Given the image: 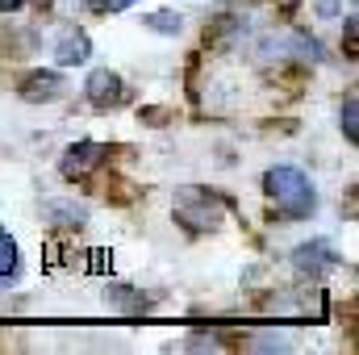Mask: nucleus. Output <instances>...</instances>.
<instances>
[{
	"instance_id": "nucleus-1",
	"label": "nucleus",
	"mask_w": 359,
	"mask_h": 355,
	"mask_svg": "<svg viewBox=\"0 0 359 355\" xmlns=\"http://www.w3.org/2000/svg\"><path fill=\"white\" fill-rule=\"evenodd\" d=\"M264 192H268V201L276 205V213L288 217V222H301V217H309L318 209L313 180L305 176L301 168H288V163L264 172Z\"/></svg>"
},
{
	"instance_id": "nucleus-2",
	"label": "nucleus",
	"mask_w": 359,
	"mask_h": 355,
	"mask_svg": "<svg viewBox=\"0 0 359 355\" xmlns=\"http://www.w3.org/2000/svg\"><path fill=\"white\" fill-rule=\"evenodd\" d=\"M222 213H226V201L217 192H205V188H180L176 196V217L188 230H217L222 226Z\"/></svg>"
},
{
	"instance_id": "nucleus-3",
	"label": "nucleus",
	"mask_w": 359,
	"mask_h": 355,
	"mask_svg": "<svg viewBox=\"0 0 359 355\" xmlns=\"http://www.w3.org/2000/svg\"><path fill=\"white\" fill-rule=\"evenodd\" d=\"M339 264H343V260H339V251H334L330 243H301V247L292 251V272H297V276H309V280L334 272Z\"/></svg>"
},
{
	"instance_id": "nucleus-4",
	"label": "nucleus",
	"mask_w": 359,
	"mask_h": 355,
	"mask_svg": "<svg viewBox=\"0 0 359 355\" xmlns=\"http://www.w3.org/2000/svg\"><path fill=\"white\" fill-rule=\"evenodd\" d=\"M104 155H109V147H100V142H76V147L63 151L59 172H63V180H84L88 172H96L104 163Z\"/></svg>"
},
{
	"instance_id": "nucleus-5",
	"label": "nucleus",
	"mask_w": 359,
	"mask_h": 355,
	"mask_svg": "<svg viewBox=\"0 0 359 355\" xmlns=\"http://www.w3.org/2000/svg\"><path fill=\"white\" fill-rule=\"evenodd\" d=\"M63 92H67V84H63L59 72H29V76L17 84V96H21L25 105H50V100H59Z\"/></svg>"
},
{
	"instance_id": "nucleus-6",
	"label": "nucleus",
	"mask_w": 359,
	"mask_h": 355,
	"mask_svg": "<svg viewBox=\"0 0 359 355\" xmlns=\"http://www.w3.org/2000/svg\"><path fill=\"white\" fill-rule=\"evenodd\" d=\"M84 92H88V100L96 105V109H113V105H121V100H126V84H121V76H117V72H109V67L88 72Z\"/></svg>"
},
{
	"instance_id": "nucleus-7",
	"label": "nucleus",
	"mask_w": 359,
	"mask_h": 355,
	"mask_svg": "<svg viewBox=\"0 0 359 355\" xmlns=\"http://www.w3.org/2000/svg\"><path fill=\"white\" fill-rule=\"evenodd\" d=\"M92 55V42L84 29H67L59 42H55V63L59 67H84Z\"/></svg>"
},
{
	"instance_id": "nucleus-8",
	"label": "nucleus",
	"mask_w": 359,
	"mask_h": 355,
	"mask_svg": "<svg viewBox=\"0 0 359 355\" xmlns=\"http://www.w3.org/2000/svg\"><path fill=\"white\" fill-rule=\"evenodd\" d=\"M42 217L50 222V226H88V205H76V201H42Z\"/></svg>"
},
{
	"instance_id": "nucleus-9",
	"label": "nucleus",
	"mask_w": 359,
	"mask_h": 355,
	"mask_svg": "<svg viewBox=\"0 0 359 355\" xmlns=\"http://www.w3.org/2000/svg\"><path fill=\"white\" fill-rule=\"evenodd\" d=\"M142 25H151L155 34H168V38L184 34V17L172 13V8H155V13H147V17H142Z\"/></svg>"
},
{
	"instance_id": "nucleus-10",
	"label": "nucleus",
	"mask_w": 359,
	"mask_h": 355,
	"mask_svg": "<svg viewBox=\"0 0 359 355\" xmlns=\"http://www.w3.org/2000/svg\"><path fill=\"white\" fill-rule=\"evenodd\" d=\"M21 276V251H17V243L0 230V280H17Z\"/></svg>"
},
{
	"instance_id": "nucleus-11",
	"label": "nucleus",
	"mask_w": 359,
	"mask_h": 355,
	"mask_svg": "<svg viewBox=\"0 0 359 355\" xmlns=\"http://www.w3.org/2000/svg\"><path fill=\"white\" fill-rule=\"evenodd\" d=\"M339 130L347 134V142H355L359 138V100L355 96L343 100V109H339Z\"/></svg>"
},
{
	"instance_id": "nucleus-12",
	"label": "nucleus",
	"mask_w": 359,
	"mask_h": 355,
	"mask_svg": "<svg viewBox=\"0 0 359 355\" xmlns=\"http://www.w3.org/2000/svg\"><path fill=\"white\" fill-rule=\"evenodd\" d=\"M292 347H297V339L292 335H280V330L251 339V351H292Z\"/></svg>"
},
{
	"instance_id": "nucleus-13",
	"label": "nucleus",
	"mask_w": 359,
	"mask_h": 355,
	"mask_svg": "<svg viewBox=\"0 0 359 355\" xmlns=\"http://www.w3.org/2000/svg\"><path fill=\"white\" fill-rule=\"evenodd\" d=\"M84 4H88V13L104 17V13H121V8H130V4H138V0H84Z\"/></svg>"
},
{
	"instance_id": "nucleus-14",
	"label": "nucleus",
	"mask_w": 359,
	"mask_h": 355,
	"mask_svg": "<svg viewBox=\"0 0 359 355\" xmlns=\"http://www.w3.org/2000/svg\"><path fill=\"white\" fill-rule=\"evenodd\" d=\"M104 301L126 305V309H142V297H130V288H109V293H104Z\"/></svg>"
},
{
	"instance_id": "nucleus-15",
	"label": "nucleus",
	"mask_w": 359,
	"mask_h": 355,
	"mask_svg": "<svg viewBox=\"0 0 359 355\" xmlns=\"http://www.w3.org/2000/svg\"><path fill=\"white\" fill-rule=\"evenodd\" d=\"M313 8H318V17H326V21H330V17H343V0H318Z\"/></svg>"
},
{
	"instance_id": "nucleus-16",
	"label": "nucleus",
	"mask_w": 359,
	"mask_h": 355,
	"mask_svg": "<svg viewBox=\"0 0 359 355\" xmlns=\"http://www.w3.org/2000/svg\"><path fill=\"white\" fill-rule=\"evenodd\" d=\"M17 8H25V0H0V13H17Z\"/></svg>"
}]
</instances>
